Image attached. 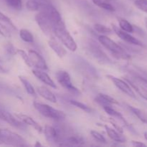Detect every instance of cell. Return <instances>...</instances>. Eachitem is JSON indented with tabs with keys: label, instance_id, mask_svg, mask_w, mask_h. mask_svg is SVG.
I'll return each instance as SVG.
<instances>
[{
	"label": "cell",
	"instance_id": "3",
	"mask_svg": "<svg viewBox=\"0 0 147 147\" xmlns=\"http://www.w3.org/2000/svg\"><path fill=\"white\" fill-rule=\"evenodd\" d=\"M53 34L69 50L75 52L77 50V44L67 30L65 24L55 27L53 28Z\"/></svg>",
	"mask_w": 147,
	"mask_h": 147
},
{
	"label": "cell",
	"instance_id": "27",
	"mask_svg": "<svg viewBox=\"0 0 147 147\" xmlns=\"http://www.w3.org/2000/svg\"><path fill=\"white\" fill-rule=\"evenodd\" d=\"M94 29L98 33H100V34H103V35L111 34L112 32H113L112 29H111L110 27H107V26L106 25H103V24H95Z\"/></svg>",
	"mask_w": 147,
	"mask_h": 147
},
{
	"label": "cell",
	"instance_id": "32",
	"mask_svg": "<svg viewBox=\"0 0 147 147\" xmlns=\"http://www.w3.org/2000/svg\"><path fill=\"white\" fill-rule=\"evenodd\" d=\"M90 134H91V136L98 142H100V143H103V144L107 143V142H106V138H105L101 134L99 133V132L93 130L90 131Z\"/></svg>",
	"mask_w": 147,
	"mask_h": 147
},
{
	"label": "cell",
	"instance_id": "1",
	"mask_svg": "<svg viewBox=\"0 0 147 147\" xmlns=\"http://www.w3.org/2000/svg\"><path fill=\"white\" fill-rule=\"evenodd\" d=\"M98 41L106 50H109L117 59H123V60L130 59V55L125 51L124 49L122 48L116 42L112 40L106 35L102 34L99 36Z\"/></svg>",
	"mask_w": 147,
	"mask_h": 147
},
{
	"label": "cell",
	"instance_id": "7",
	"mask_svg": "<svg viewBox=\"0 0 147 147\" xmlns=\"http://www.w3.org/2000/svg\"><path fill=\"white\" fill-rule=\"evenodd\" d=\"M35 21L38 24L40 30L47 35L53 33V24L47 15L43 11H39L38 14L35 16Z\"/></svg>",
	"mask_w": 147,
	"mask_h": 147
},
{
	"label": "cell",
	"instance_id": "30",
	"mask_svg": "<svg viewBox=\"0 0 147 147\" xmlns=\"http://www.w3.org/2000/svg\"><path fill=\"white\" fill-rule=\"evenodd\" d=\"M7 5L15 10H21L22 8V0H6Z\"/></svg>",
	"mask_w": 147,
	"mask_h": 147
},
{
	"label": "cell",
	"instance_id": "11",
	"mask_svg": "<svg viewBox=\"0 0 147 147\" xmlns=\"http://www.w3.org/2000/svg\"><path fill=\"white\" fill-rule=\"evenodd\" d=\"M0 119L14 128L20 129H25V124L23 122L6 111H0Z\"/></svg>",
	"mask_w": 147,
	"mask_h": 147
},
{
	"label": "cell",
	"instance_id": "10",
	"mask_svg": "<svg viewBox=\"0 0 147 147\" xmlns=\"http://www.w3.org/2000/svg\"><path fill=\"white\" fill-rule=\"evenodd\" d=\"M29 57L31 62L32 67L34 66L36 69H40L42 70H48V67L45 59L35 50H30L28 52Z\"/></svg>",
	"mask_w": 147,
	"mask_h": 147
},
{
	"label": "cell",
	"instance_id": "35",
	"mask_svg": "<svg viewBox=\"0 0 147 147\" xmlns=\"http://www.w3.org/2000/svg\"><path fill=\"white\" fill-rule=\"evenodd\" d=\"M132 144L135 146H146L145 144L139 142H136V141H132Z\"/></svg>",
	"mask_w": 147,
	"mask_h": 147
},
{
	"label": "cell",
	"instance_id": "34",
	"mask_svg": "<svg viewBox=\"0 0 147 147\" xmlns=\"http://www.w3.org/2000/svg\"><path fill=\"white\" fill-rule=\"evenodd\" d=\"M0 21H2V22H4L7 23L8 24H9L10 26H11L12 28L14 29H16L15 26L14 25V24L12 23V22H11V20H10L9 18L8 17H7V16L5 15L4 14H3L2 12H1V11H0Z\"/></svg>",
	"mask_w": 147,
	"mask_h": 147
},
{
	"label": "cell",
	"instance_id": "16",
	"mask_svg": "<svg viewBox=\"0 0 147 147\" xmlns=\"http://www.w3.org/2000/svg\"><path fill=\"white\" fill-rule=\"evenodd\" d=\"M95 102L98 103L102 107L103 106H112L114 104H118V102L116 99L112 98L109 95L104 94V93H99L96 96L94 99Z\"/></svg>",
	"mask_w": 147,
	"mask_h": 147
},
{
	"label": "cell",
	"instance_id": "14",
	"mask_svg": "<svg viewBox=\"0 0 147 147\" xmlns=\"http://www.w3.org/2000/svg\"><path fill=\"white\" fill-rule=\"evenodd\" d=\"M15 116L19 120L23 122L25 125H28V126H30L34 128L39 133H41L43 131L42 127L37 121H35L32 118L30 117V116L25 114H23V113H17V114L15 115Z\"/></svg>",
	"mask_w": 147,
	"mask_h": 147
},
{
	"label": "cell",
	"instance_id": "9",
	"mask_svg": "<svg viewBox=\"0 0 147 147\" xmlns=\"http://www.w3.org/2000/svg\"><path fill=\"white\" fill-rule=\"evenodd\" d=\"M44 134L47 141L50 143H60L63 139L61 130L54 126H46L44 129Z\"/></svg>",
	"mask_w": 147,
	"mask_h": 147
},
{
	"label": "cell",
	"instance_id": "28",
	"mask_svg": "<svg viewBox=\"0 0 147 147\" xmlns=\"http://www.w3.org/2000/svg\"><path fill=\"white\" fill-rule=\"evenodd\" d=\"M70 103H71L73 106H76V107L78 108V109H81V110L84 111L88 112V113H91L92 112V109L90 107H89L88 106H87L86 104H84V103H81L80 101H78V100H70Z\"/></svg>",
	"mask_w": 147,
	"mask_h": 147
},
{
	"label": "cell",
	"instance_id": "25",
	"mask_svg": "<svg viewBox=\"0 0 147 147\" xmlns=\"http://www.w3.org/2000/svg\"><path fill=\"white\" fill-rule=\"evenodd\" d=\"M90 50H91L93 55H94L96 58L100 59L102 61H106V62L110 61V60H109V58L106 57V55L103 53V52L101 51V50H100L97 45H93V47H91Z\"/></svg>",
	"mask_w": 147,
	"mask_h": 147
},
{
	"label": "cell",
	"instance_id": "19",
	"mask_svg": "<svg viewBox=\"0 0 147 147\" xmlns=\"http://www.w3.org/2000/svg\"><path fill=\"white\" fill-rule=\"evenodd\" d=\"M37 90L39 95L41 97H42L43 98L46 99V100H49V101L52 102V103H56L57 102V98H56L54 93L46 87H45V86H40V87L37 88Z\"/></svg>",
	"mask_w": 147,
	"mask_h": 147
},
{
	"label": "cell",
	"instance_id": "20",
	"mask_svg": "<svg viewBox=\"0 0 147 147\" xmlns=\"http://www.w3.org/2000/svg\"><path fill=\"white\" fill-rule=\"evenodd\" d=\"M93 2L98 7L109 11H115L114 4L116 0H92Z\"/></svg>",
	"mask_w": 147,
	"mask_h": 147
},
{
	"label": "cell",
	"instance_id": "8",
	"mask_svg": "<svg viewBox=\"0 0 147 147\" xmlns=\"http://www.w3.org/2000/svg\"><path fill=\"white\" fill-rule=\"evenodd\" d=\"M107 78L111 80L112 83L115 85V86L117 87L121 91L126 93L127 96H130V97L133 98H136V94H135L134 91L133 90V88L131 87V86L129 84L128 82L124 81V80H121L120 78H118L116 77H114L113 76H107Z\"/></svg>",
	"mask_w": 147,
	"mask_h": 147
},
{
	"label": "cell",
	"instance_id": "6",
	"mask_svg": "<svg viewBox=\"0 0 147 147\" xmlns=\"http://www.w3.org/2000/svg\"><path fill=\"white\" fill-rule=\"evenodd\" d=\"M131 87L137 92L138 94L147 100V80L139 76H133L126 79Z\"/></svg>",
	"mask_w": 147,
	"mask_h": 147
},
{
	"label": "cell",
	"instance_id": "12",
	"mask_svg": "<svg viewBox=\"0 0 147 147\" xmlns=\"http://www.w3.org/2000/svg\"><path fill=\"white\" fill-rule=\"evenodd\" d=\"M113 31L115 32L116 34L122 40H123L124 42L129 43V44L134 45H138V46H143L142 42L140 40H139L138 39L135 38L134 37H133L132 35H131L129 32H127L123 31L121 29L118 28L116 26H113Z\"/></svg>",
	"mask_w": 147,
	"mask_h": 147
},
{
	"label": "cell",
	"instance_id": "5",
	"mask_svg": "<svg viewBox=\"0 0 147 147\" xmlns=\"http://www.w3.org/2000/svg\"><path fill=\"white\" fill-rule=\"evenodd\" d=\"M56 80L59 84L73 94H80V92L72 83L70 74L65 70H59L55 74Z\"/></svg>",
	"mask_w": 147,
	"mask_h": 147
},
{
	"label": "cell",
	"instance_id": "18",
	"mask_svg": "<svg viewBox=\"0 0 147 147\" xmlns=\"http://www.w3.org/2000/svg\"><path fill=\"white\" fill-rule=\"evenodd\" d=\"M105 129H106V133H107L108 136L110 138L111 140L114 141V142H119V143H123L126 142V139L121 133H120L118 131H116L115 129H112V128L109 127L108 126H105Z\"/></svg>",
	"mask_w": 147,
	"mask_h": 147
},
{
	"label": "cell",
	"instance_id": "24",
	"mask_svg": "<svg viewBox=\"0 0 147 147\" xmlns=\"http://www.w3.org/2000/svg\"><path fill=\"white\" fill-rule=\"evenodd\" d=\"M20 37L25 42L32 43L34 42V36L31 32L26 29H21L20 30Z\"/></svg>",
	"mask_w": 147,
	"mask_h": 147
},
{
	"label": "cell",
	"instance_id": "38",
	"mask_svg": "<svg viewBox=\"0 0 147 147\" xmlns=\"http://www.w3.org/2000/svg\"><path fill=\"white\" fill-rule=\"evenodd\" d=\"M145 24H146V27L147 29V17L145 18Z\"/></svg>",
	"mask_w": 147,
	"mask_h": 147
},
{
	"label": "cell",
	"instance_id": "17",
	"mask_svg": "<svg viewBox=\"0 0 147 147\" xmlns=\"http://www.w3.org/2000/svg\"><path fill=\"white\" fill-rule=\"evenodd\" d=\"M48 45L52 50L57 55L60 57H63L67 54L65 49L62 46L60 42L57 41L54 37H51L48 41Z\"/></svg>",
	"mask_w": 147,
	"mask_h": 147
},
{
	"label": "cell",
	"instance_id": "26",
	"mask_svg": "<svg viewBox=\"0 0 147 147\" xmlns=\"http://www.w3.org/2000/svg\"><path fill=\"white\" fill-rule=\"evenodd\" d=\"M119 27H120L121 30L123 31L127 32L129 33L134 32V27L129 21H127L125 19H119Z\"/></svg>",
	"mask_w": 147,
	"mask_h": 147
},
{
	"label": "cell",
	"instance_id": "13",
	"mask_svg": "<svg viewBox=\"0 0 147 147\" xmlns=\"http://www.w3.org/2000/svg\"><path fill=\"white\" fill-rule=\"evenodd\" d=\"M32 73L38 80L42 82L44 84L53 88H56L57 86H56L55 82L44 70H40V69H34V70H32Z\"/></svg>",
	"mask_w": 147,
	"mask_h": 147
},
{
	"label": "cell",
	"instance_id": "23",
	"mask_svg": "<svg viewBox=\"0 0 147 147\" xmlns=\"http://www.w3.org/2000/svg\"><path fill=\"white\" fill-rule=\"evenodd\" d=\"M129 109L131 111L132 113L139 119L142 121L143 123H147V113L141 109H137V108L133 107V106H129Z\"/></svg>",
	"mask_w": 147,
	"mask_h": 147
},
{
	"label": "cell",
	"instance_id": "37",
	"mask_svg": "<svg viewBox=\"0 0 147 147\" xmlns=\"http://www.w3.org/2000/svg\"><path fill=\"white\" fill-rule=\"evenodd\" d=\"M34 146H41V144H40L39 143V142H37V144H36L34 145Z\"/></svg>",
	"mask_w": 147,
	"mask_h": 147
},
{
	"label": "cell",
	"instance_id": "22",
	"mask_svg": "<svg viewBox=\"0 0 147 147\" xmlns=\"http://www.w3.org/2000/svg\"><path fill=\"white\" fill-rule=\"evenodd\" d=\"M19 79H20V82H21L22 84L23 85L24 88H25L27 93L32 96H36V91L35 90H34V87H33V86H32L31 83H30V82L27 79H26L25 78H24L23 76H19Z\"/></svg>",
	"mask_w": 147,
	"mask_h": 147
},
{
	"label": "cell",
	"instance_id": "21",
	"mask_svg": "<svg viewBox=\"0 0 147 147\" xmlns=\"http://www.w3.org/2000/svg\"><path fill=\"white\" fill-rule=\"evenodd\" d=\"M103 110L106 111V113H107V114L110 115L111 116H113V117H114V118H116V119H120L122 122H123V123L126 124V126H129V124H128V123L126 122V121L125 120L124 118L123 117V116L121 115V113H119V112L117 111L116 109H113V108L112 107V106H103Z\"/></svg>",
	"mask_w": 147,
	"mask_h": 147
},
{
	"label": "cell",
	"instance_id": "15",
	"mask_svg": "<svg viewBox=\"0 0 147 147\" xmlns=\"http://www.w3.org/2000/svg\"><path fill=\"white\" fill-rule=\"evenodd\" d=\"M85 144V141L81 136H71L69 137L64 138L59 143V146H82Z\"/></svg>",
	"mask_w": 147,
	"mask_h": 147
},
{
	"label": "cell",
	"instance_id": "31",
	"mask_svg": "<svg viewBox=\"0 0 147 147\" xmlns=\"http://www.w3.org/2000/svg\"><path fill=\"white\" fill-rule=\"evenodd\" d=\"M134 4L138 9L147 13V0H135Z\"/></svg>",
	"mask_w": 147,
	"mask_h": 147
},
{
	"label": "cell",
	"instance_id": "2",
	"mask_svg": "<svg viewBox=\"0 0 147 147\" xmlns=\"http://www.w3.org/2000/svg\"><path fill=\"white\" fill-rule=\"evenodd\" d=\"M0 144L13 146H27L22 136L7 129H0Z\"/></svg>",
	"mask_w": 147,
	"mask_h": 147
},
{
	"label": "cell",
	"instance_id": "36",
	"mask_svg": "<svg viewBox=\"0 0 147 147\" xmlns=\"http://www.w3.org/2000/svg\"><path fill=\"white\" fill-rule=\"evenodd\" d=\"M7 72H8V70L6 67H4V66L0 65V73H7Z\"/></svg>",
	"mask_w": 147,
	"mask_h": 147
},
{
	"label": "cell",
	"instance_id": "33",
	"mask_svg": "<svg viewBox=\"0 0 147 147\" xmlns=\"http://www.w3.org/2000/svg\"><path fill=\"white\" fill-rule=\"evenodd\" d=\"M0 35L4 37H9L11 36L9 30L1 23H0Z\"/></svg>",
	"mask_w": 147,
	"mask_h": 147
},
{
	"label": "cell",
	"instance_id": "4",
	"mask_svg": "<svg viewBox=\"0 0 147 147\" xmlns=\"http://www.w3.org/2000/svg\"><path fill=\"white\" fill-rule=\"evenodd\" d=\"M34 107L43 116L51 119L53 120L63 121L66 117L64 112L54 109L53 107L47 104H45V103L34 102Z\"/></svg>",
	"mask_w": 147,
	"mask_h": 147
},
{
	"label": "cell",
	"instance_id": "29",
	"mask_svg": "<svg viewBox=\"0 0 147 147\" xmlns=\"http://www.w3.org/2000/svg\"><path fill=\"white\" fill-rule=\"evenodd\" d=\"M15 53L18 54L20 57L22 58V60H24V62L25 63V64L27 65L28 67H32V64H31V62H30V57H29V55L26 53L24 50H20V49H17L16 50Z\"/></svg>",
	"mask_w": 147,
	"mask_h": 147
}]
</instances>
